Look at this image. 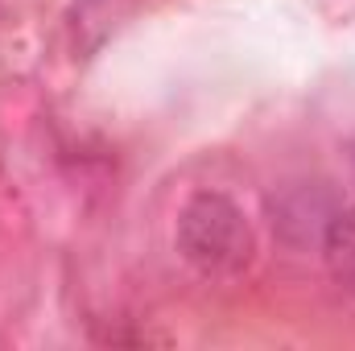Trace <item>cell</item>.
<instances>
[{"instance_id":"6da1fadb","label":"cell","mask_w":355,"mask_h":351,"mask_svg":"<svg viewBox=\"0 0 355 351\" xmlns=\"http://www.w3.org/2000/svg\"><path fill=\"white\" fill-rule=\"evenodd\" d=\"M174 244L182 261L207 281H232L257 261V232L244 207L219 190H198L182 203Z\"/></svg>"},{"instance_id":"7a4b0ae2","label":"cell","mask_w":355,"mask_h":351,"mask_svg":"<svg viewBox=\"0 0 355 351\" xmlns=\"http://www.w3.org/2000/svg\"><path fill=\"white\" fill-rule=\"evenodd\" d=\"M339 194L327 186V182H293L285 186L272 203H268V215H272V232L281 244L289 248H318L331 215L339 211Z\"/></svg>"},{"instance_id":"3957f363","label":"cell","mask_w":355,"mask_h":351,"mask_svg":"<svg viewBox=\"0 0 355 351\" xmlns=\"http://www.w3.org/2000/svg\"><path fill=\"white\" fill-rule=\"evenodd\" d=\"M318 257L327 264L331 281L355 298V203H347V198L339 203V211L331 215V223L318 240Z\"/></svg>"}]
</instances>
